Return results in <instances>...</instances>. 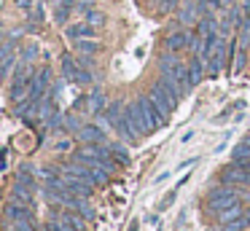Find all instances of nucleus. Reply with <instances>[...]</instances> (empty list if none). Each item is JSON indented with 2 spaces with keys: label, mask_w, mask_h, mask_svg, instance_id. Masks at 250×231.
I'll return each instance as SVG.
<instances>
[{
  "label": "nucleus",
  "mask_w": 250,
  "mask_h": 231,
  "mask_svg": "<svg viewBox=\"0 0 250 231\" xmlns=\"http://www.w3.org/2000/svg\"><path fill=\"white\" fill-rule=\"evenodd\" d=\"M242 212H245L242 202H237V204H231V207L221 210V212H218V220H221V223H231V220L242 218Z\"/></svg>",
  "instance_id": "a211bd4d"
},
{
  "label": "nucleus",
  "mask_w": 250,
  "mask_h": 231,
  "mask_svg": "<svg viewBox=\"0 0 250 231\" xmlns=\"http://www.w3.org/2000/svg\"><path fill=\"white\" fill-rule=\"evenodd\" d=\"M250 226V220L245 218V212H242V218H237V220H231V223H226L223 226V231H242V229H248Z\"/></svg>",
  "instance_id": "a878e982"
},
{
  "label": "nucleus",
  "mask_w": 250,
  "mask_h": 231,
  "mask_svg": "<svg viewBox=\"0 0 250 231\" xmlns=\"http://www.w3.org/2000/svg\"><path fill=\"white\" fill-rule=\"evenodd\" d=\"M78 140H83V143H108V137H105V132L100 126H94V124H83L81 132H78Z\"/></svg>",
  "instance_id": "2eb2a0df"
},
{
  "label": "nucleus",
  "mask_w": 250,
  "mask_h": 231,
  "mask_svg": "<svg viewBox=\"0 0 250 231\" xmlns=\"http://www.w3.org/2000/svg\"><path fill=\"white\" fill-rule=\"evenodd\" d=\"M148 97H151V100L169 116V113H175V107H178V102H180V97H183V94H180L178 86L169 84L167 78H159L156 84L151 86V94H148Z\"/></svg>",
  "instance_id": "f03ea898"
},
{
  "label": "nucleus",
  "mask_w": 250,
  "mask_h": 231,
  "mask_svg": "<svg viewBox=\"0 0 250 231\" xmlns=\"http://www.w3.org/2000/svg\"><path fill=\"white\" fill-rule=\"evenodd\" d=\"M6 218L11 220H33V207L30 204H22V202H11L6 207Z\"/></svg>",
  "instance_id": "ddd939ff"
},
{
  "label": "nucleus",
  "mask_w": 250,
  "mask_h": 231,
  "mask_svg": "<svg viewBox=\"0 0 250 231\" xmlns=\"http://www.w3.org/2000/svg\"><path fill=\"white\" fill-rule=\"evenodd\" d=\"M11 196H14V202H22V204H30V207H33V188L17 183V186L11 188Z\"/></svg>",
  "instance_id": "aec40b11"
},
{
  "label": "nucleus",
  "mask_w": 250,
  "mask_h": 231,
  "mask_svg": "<svg viewBox=\"0 0 250 231\" xmlns=\"http://www.w3.org/2000/svg\"><path fill=\"white\" fill-rule=\"evenodd\" d=\"M178 191H180V188H178V186H175V188H172V191H169V193H167V196H164V199H162V204H159V210H167V207H169V204H172V202H175V193H178Z\"/></svg>",
  "instance_id": "2f4dec72"
},
{
  "label": "nucleus",
  "mask_w": 250,
  "mask_h": 231,
  "mask_svg": "<svg viewBox=\"0 0 250 231\" xmlns=\"http://www.w3.org/2000/svg\"><path fill=\"white\" fill-rule=\"evenodd\" d=\"M245 218H248V220H250V207H248V210H245Z\"/></svg>",
  "instance_id": "4c0bfd02"
},
{
  "label": "nucleus",
  "mask_w": 250,
  "mask_h": 231,
  "mask_svg": "<svg viewBox=\"0 0 250 231\" xmlns=\"http://www.w3.org/2000/svg\"><path fill=\"white\" fill-rule=\"evenodd\" d=\"M11 46H14V43H3V46H0V62H3V57L11 51Z\"/></svg>",
  "instance_id": "c9c22d12"
},
{
  "label": "nucleus",
  "mask_w": 250,
  "mask_h": 231,
  "mask_svg": "<svg viewBox=\"0 0 250 231\" xmlns=\"http://www.w3.org/2000/svg\"><path fill=\"white\" fill-rule=\"evenodd\" d=\"M73 48H76V51H81V54H97L103 46H100L94 38H81V41H73Z\"/></svg>",
  "instance_id": "6ab92c4d"
},
{
  "label": "nucleus",
  "mask_w": 250,
  "mask_h": 231,
  "mask_svg": "<svg viewBox=\"0 0 250 231\" xmlns=\"http://www.w3.org/2000/svg\"><path fill=\"white\" fill-rule=\"evenodd\" d=\"M242 199H245V202H250V191H248V193H242Z\"/></svg>",
  "instance_id": "e433bc0d"
},
{
  "label": "nucleus",
  "mask_w": 250,
  "mask_h": 231,
  "mask_svg": "<svg viewBox=\"0 0 250 231\" xmlns=\"http://www.w3.org/2000/svg\"><path fill=\"white\" fill-rule=\"evenodd\" d=\"M30 16H33V21H43V16H46V14H43V5H38V8H35Z\"/></svg>",
  "instance_id": "72a5a7b5"
},
{
  "label": "nucleus",
  "mask_w": 250,
  "mask_h": 231,
  "mask_svg": "<svg viewBox=\"0 0 250 231\" xmlns=\"http://www.w3.org/2000/svg\"><path fill=\"white\" fill-rule=\"evenodd\" d=\"M62 73H65V78L70 81V84H78V86H86V84H92V81H94L92 70H86L78 59H73L70 54L62 57Z\"/></svg>",
  "instance_id": "423d86ee"
},
{
  "label": "nucleus",
  "mask_w": 250,
  "mask_h": 231,
  "mask_svg": "<svg viewBox=\"0 0 250 231\" xmlns=\"http://www.w3.org/2000/svg\"><path fill=\"white\" fill-rule=\"evenodd\" d=\"M100 121H105L110 129H116V134H119V137L137 140L135 132L129 129V124H126V118H124V107H121V102H110V105L100 113Z\"/></svg>",
  "instance_id": "7ed1b4c3"
},
{
  "label": "nucleus",
  "mask_w": 250,
  "mask_h": 231,
  "mask_svg": "<svg viewBox=\"0 0 250 231\" xmlns=\"http://www.w3.org/2000/svg\"><path fill=\"white\" fill-rule=\"evenodd\" d=\"M17 183H19V186H27V188H33V191H35V169H33V164H22V167H19Z\"/></svg>",
  "instance_id": "f3484780"
},
{
  "label": "nucleus",
  "mask_w": 250,
  "mask_h": 231,
  "mask_svg": "<svg viewBox=\"0 0 250 231\" xmlns=\"http://www.w3.org/2000/svg\"><path fill=\"white\" fill-rule=\"evenodd\" d=\"M83 105L89 107V113H92V116H100V113H103L105 107H108V105H105V94H103L100 89H97V91H92L89 97H81V100L76 102V107H83Z\"/></svg>",
  "instance_id": "9b49d317"
},
{
  "label": "nucleus",
  "mask_w": 250,
  "mask_h": 231,
  "mask_svg": "<svg viewBox=\"0 0 250 231\" xmlns=\"http://www.w3.org/2000/svg\"><path fill=\"white\" fill-rule=\"evenodd\" d=\"M239 199L242 196L237 193V188H231L226 183V186H218V188H212V191L207 193V210H210V212H221V210L237 204Z\"/></svg>",
  "instance_id": "20e7f679"
},
{
  "label": "nucleus",
  "mask_w": 250,
  "mask_h": 231,
  "mask_svg": "<svg viewBox=\"0 0 250 231\" xmlns=\"http://www.w3.org/2000/svg\"><path fill=\"white\" fill-rule=\"evenodd\" d=\"M67 41H81V38H94L97 32H94V24H89V21H76V24H67L65 30Z\"/></svg>",
  "instance_id": "f8f14e48"
},
{
  "label": "nucleus",
  "mask_w": 250,
  "mask_h": 231,
  "mask_svg": "<svg viewBox=\"0 0 250 231\" xmlns=\"http://www.w3.org/2000/svg\"><path fill=\"white\" fill-rule=\"evenodd\" d=\"M124 118H126V124H129V129L135 132V137H146V134L153 132L151 121H148V116L143 113V107H140V100L129 102V105L124 107Z\"/></svg>",
  "instance_id": "39448f33"
},
{
  "label": "nucleus",
  "mask_w": 250,
  "mask_h": 231,
  "mask_svg": "<svg viewBox=\"0 0 250 231\" xmlns=\"http://www.w3.org/2000/svg\"><path fill=\"white\" fill-rule=\"evenodd\" d=\"M67 16H70V8H67V5H60V8H57V14H54V19L60 21V24H65Z\"/></svg>",
  "instance_id": "7c9ffc66"
},
{
  "label": "nucleus",
  "mask_w": 250,
  "mask_h": 231,
  "mask_svg": "<svg viewBox=\"0 0 250 231\" xmlns=\"http://www.w3.org/2000/svg\"><path fill=\"white\" fill-rule=\"evenodd\" d=\"M86 21H89V24H94V27H103L105 24V14H103V11H89Z\"/></svg>",
  "instance_id": "bb28decb"
},
{
  "label": "nucleus",
  "mask_w": 250,
  "mask_h": 231,
  "mask_svg": "<svg viewBox=\"0 0 250 231\" xmlns=\"http://www.w3.org/2000/svg\"><path fill=\"white\" fill-rule=\"evenodd\" d=\"M108 148H110V153L119 159V164H129V153H126V148L121 143H108Z\"/></svg>",
  "instance_id": "5701e85b"
},
{
  "label": "nucleus",
  "mask_w": 250,
  "mask_h": 231,
  "mask_svg": "<svg viewBox=\"0 0 250 231\" xmlns=\"http://www.w3.org/2000/svg\"><path fill=\"white\" fill-rule=\"evenodd\" d=\"M14 229H17V231H35V223H33V220H14Z\"/></svg>",
  "instance_id": "c756f323"
},
{
  "label": "nucleus",
  "mask_w": 250,
  "mask_h": 231,
  "mask_svg": "<svg viewBox=\"0 0 250 231\" xmlns=\"http://www.w3.org/2000/svg\"><path fill=\"white\" fill-rule=\"evenodd\" d=\"M175 3H178V0H159V14H169V11L175 8Z\"/></svg>",
  "instance_id": "473e14b6"
},
{
  "label": "nucleus",
  "mask_w": 250,
  "mask_h": 231,
  "mask_svg": "<svg viewBox=\"0 0 250 231\" xmlns=\"http://www.w3.org/2000/svg\"><path fill=\"white\" fill-rule=\"evenodd\" d=\"M221 183H229V186H250V169H245L239 161H231L229 167L221 169Z\"/></svg>",
  "instance_id": "0eeeda50"
},
{
  "label": "nucleus",
  "mask_w": 250,
  "mask_h": 231,
  "mask_svg": "<svg viewBox=\"0 0 250 231\" xmlns=\"http://www.w3.org/2000/svg\"><path fill=\"white\" fill-rule=\"evenodd\" d=\"M17 62H19V57L14 54V46H11V51H8L6 57H3V62H0V84L6 81V75L14 70V64H17Z\"/></svg>",
  "instance_id": "412c9836"
},
{
  "label": "nucleus",
  "mask_w": 250,
  "mask_h": 231,
  "mask_svg": "<svg viewBox=\"0 0 250 231\" xmlns=\"http://www.w3.org/2000/svg\"><path fill=\"white\" fill-rule=\"evenodd\" d=\"M140 107H143V113L148 116V121H151V126H153V129H159V126H164V124H167V118H169V116L156 105V102L151 100V97H140Z\"/></svg>",
  "instance_id": "1a4fd4ad"
},
{
  "label": "nucleus",
  "mask_w": 250,
  "mask_h": 231,
  "mask_svg": "<svg viewBox=\"0 0 250 231\" xmlns=\"http://www.w3.org/2000/svg\"><path fill=\"white\" fill-rule=\"evenodd\" d=\"M164 46H167V51L178 54L183 51V48H188V32H172V35H167V41H164Z\"/></svg>",
  "instance_id": "dca6fc26"
},
{
  "label": "nucleus",
  "mask_w": 250,
  "mask_h": 231,
  "mask_svg": "<svg viewBox=\"0 0 250 231\" xmlns=\"http://www.w3.org/2000/svg\"><path fill=\"white\" fill-rule=\"evenodd\" d=\"M46 231H78V229H73V226L62 223V220H49V226H46Z\"/></svg>",
  "instance_id": "cd10ccee"
},
{
  "label": "nucleus",
  "mask_w": 250,
  "mask_h": 231,
  "mask_svg": "<svg viewBox=\"0 0 250 231\" xmlns=\"http://www.w3.org/2000/svg\"><path fill=\"white\" fill-rule=\"evenodd\" d=\"M196 32H199V35H212V32H221V30H218V24H215V19H212V14L210 16H202V19L196 21Z\"/></svg>",
  "instance_id": "4be33fe9"
},
{
  "label": "nucleus",
  "mask_w": 250,
  "mask_h": 231,
  "mask_svg": "<svg viewBox=\"0 0 250 231\" xmlns=\"http://www.w3.org/2000/svg\"><path fill=\"white\" fill-rule=\"evenodd\" d=\"M17 5L22 11H30V8H33V0H17Z\"/></svg>",
  "instance_id": "f704fd0d"
},
{
  "label": "nucleus",
  "mask_w": 250,
  "mask_h": 231,
  "mask_svg": "<svg viewBox=\"0 0 250 231\" xmlns=\"http://www.w3.org/2000/svg\"><path fill=\"white\" fill-rule=\"evenodd\" d=\"M35 54H38V48H35V43H30V46L22 48V54H19V59H24V62H33Z\"/></svg>",
  "instance_id": "c85d7f7f"
},
{
  "label": "nucleus",
  "mask_w": 250,
  "mask_h": 231,
  "mask_svg": "<svg viewBox=\"0 0 250 231\" xmlns=\"http://www.w3.org/2000/svg\"><path fill=\"white\" fill-rule=\"evenodd\" d=\"M234 161H250V143H239L234 148Z\"/></svg>",
  "instance_id": "393cba45"
},
{
  "label": "nucleus",
  "mask_w": 250,
  "mask_h": 231,
  "mask_svg": "<svg viewBox=\"0 0 250 231\" xmlns=\"http://www.w3.org/2000/svg\"><path fill=\"white\" fill-rule=\"evenodd\" d=\"M205 75H207V62L202 57H194L188 62V81H191V86H199Z\"/></svg>",
  "instance_id": "4468645a"
},
{
  "label": "nucleus",
  "mask_w": 250,
  "mask_h": 231,
  "mask_svg": "<svg viewBox=\"0 0 250 231\" xmlns=\"http://www.w3.org/2000/svg\"><path fill=\"white\" fill-rule=\"evenodd\" d=\"M6 231H17V229H14V226H8V229H6Z\"/></svg>",
  "instance_id": "58836bf2"
},
{
  "label": "nucleus",
  "mask_w": 250,
  "mask_h": 231,
  "mask_svg": "<svg viewBox=\"0 0 250 231\" xmlns=\"http://www.w3.org/2000/svg\"><path fill=\"white\" fill-rule=\"evenodd\" d=\"M159 73H162V78H167L169 84L178 86L180 94H188V91L194 89L191 81H188V64L180 62L178 54H172V51L162 54V57H159Z\"/></svg>",
  "instance_id": "f257e3e1"
},
{
  "label": "nucleus",
  "mask_w": 250,
  "mask_h": 231,
  "mask_svg": "<svg viewBox=\"0 0 250 231\" xmlns=\"http://www.w3.org/2000/svg\"><path fill=\"white\" fill-rule=\"evenodd\" d=\"M62 177H65V186H67V191L70 193H76V196H83V199H89L92 196V183H86V180H81V177H76V175H67V172H62Z\"/></svg>",
  "instance_id": "9d476101"
},
{
  "label": "nucleus",
  "mask_w": 250,
  "mask_h": 231,
  "mask_svg": "<svg viewBox=\"0 0 250 231\" xmlns=\"http://www.w3.org/2000/svg\"><path fill=\"white\" fill-rule=\"evenodd\" d=\"M81 126H83V124L81 121H78V118L76 116H73V113H70V116H65V118H62V129H67V132H81Z\"/></svg>",
  "instance_id": "b1692460"
},
{
  "label": "nucleus",
  "mask_w": 250,
  "mask_h": 231,
  "mask_svg": "<svg viewBox=\"0 0 250 231\" xmlns=\"http://www.w3.org/2000/svg\"><path fill=\"white\" fill-rule=\"evenodd\" d=\"M49 81H51V67H41L33 73V81H30V100L41 102L46 94V89H49Z\"/></svg>",
  "instance_id": "6e6552de"
}]
</instances>
